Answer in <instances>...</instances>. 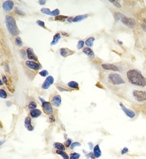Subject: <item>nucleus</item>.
Wrapping results in <instances>:
<instances>
[{
  "label": "nucleus",
  "mask_w": 146,
  "mask_h": 159,
  "mask_svg": "<svg viewBox=\"0 0 146 159\" xmlns=\"http://www.w3.org/2000/svg\"><path fill=\"white\" fill-rule=\"evenodd\" d=\"M25 126L28 131H33L34 126L32 124V119L31 117H27L25 120Z\"/></svg>",
  "instance_id": "nucleus-13"
},
{
  "label": "nucleus",
  "mask_w": 146,
  "mask_h": 159,
  "mask_svg": "<svg viewBox=\"0 0 146 159\" xmlns=\"http://www.w3.org/2000/svg\"><path fill=\"white\" fill-rule=\"evenodd\" d=\"M39 74H40L41 77H47L48 75H49V72H48L47 70H43L40 72H39Z\"/></svg>",
  "instance_id": "nucleus-36"
},
{
  "label": "nucleus",
  "mask_w": 146,
  "mask_h": 159,
  "mask_svg": "<svg viewBox=\"0 0 146 159\" xmlns=\"http://www.w3.org/2000/svg\"><path fill=\"white\" fill-rule=\"evenodd\" d=\"M3 85V82H2V80L0 79V86H2Z\"/></svg>",
  "instance_id": "nucleus-52"
},
{
  "label": "nucleus",
  "mask_w": 146,
  "mask_h": 159,
  "mask_svg": "<svg viewBox=\"0 0 146 159\" xmlns=\"http://www.w3.org/2000/svg\"><path fill=\"white\" fill-rule=\"evenodd\" d=\"M7 97H8V95H7L6 90H4L3 89H0V98L6 99Z\"/></svg>",
  "instance_id": "nucleus-31"
},
{
  "label": "nucleus",
  "mask_w": 146,
  "mask_h": 159,
  "mask_svg": "<svg viewBox=\"0 0 146 159\" xmlns=\"http://www.w3.org/2000/svg\"><path fill=\"white\" fill-rule=\"evenodd\" d=\"M81 155L78 152H72L70 153L69 159H79Z\"/></svg>",
  "instance_id": "nucleus-25"
},
{
  "label": "nucleus",
  "mask_w": 146,
  "mask_h": 159,
  "mask_svg": "<svg viewBox=\"0 0 146 159\" xmlns=\"http://www.w3.org/2000/svg\"><path fill=\"white\" fill-rule=\"evenodd\" d=\"M68 86L69 87V88L71 89H78V87H79V85H78V83H77V82L75 81H70L68 83Z\"/></svg>",
  "instance_id": "nucleus-24"
},
{
  "label": "nucleus",
  "mask_w": 146,
  "mask_h": 159,
  "mask_svg": "<svg viewBox=\"0 0 146 159\" xmlns=\"http://www.w3.org/2000/svg\"><path fill=\"white\" fill-rule=\"evenodd\" d=\"M131 95L133 99L139 103H144L146 102V91L145 90H133Z\"/></svg>",
  "instance_id": "nucleus-5"
},
{
  "label": "nucleus",
  "mask_w": 146,
  "mask_h": 159,
  "mask_svg": "<svg viewBox=\"0 0 146 159\" xmlns=\"http://www.w3.org/2000/svg\"><path fill=\"white\" fill-rule=\"evenodd\" d=\"M49 121L50 123H54L55 121H56V118H55V117L53 115H50L49 117Z\"/></svg>",
  "instance_id": "nucleus-43"
},
{
  "label": "nucleus",
  "mask_w": 146,
  "mask_h": 159,
  "mask_svg": "<svg viewBox=\"0 0 146 159\" xmlns=\"http://www.w3.org/2000/svg\"><path fill=\"white\" fill-rule=\"evenodd\" d=\"M27 53V59H29V61H38V59L36 56V55L34 54L33 49L31 48H28V49L26 50Z\"/></svg>",
  "instance_id": "nucleus-12"
},
{
  "label": "nucleus",
  "mask_w": 146,
  "mask_h": 159,
  "mask_svg": "<svg viewBox=\"0 0 146 159\" xmlns=\"http://www.w3.org/2000/svg\"><path fill=\"white\" fill-rule=\"evenodd\" d=\"M56 153L57 154V155H60V156L63 158V159H69V155H68L65 151H57V150H56Z\"/></svg>",
  "instance_id": "nucleus-23"
},
{
  "label": "nucleus",
  "mask_w": 146,
  "mask_h": 159,
  "mask_svg": "<svg viewBox=\"0 0 146 159\" xmlns=\"http://www.w3.org/2000/svg\"><path fill=\"white\" fill-rule=\"evenodd\" d=\"M37 107V104L35 102H34V101H31V102H30V103L28 104V108L31 110H33V109H36Z\"/></svg>",
  "instance_id": "nucleus-26"
},
{
  "label": "nucleus",
  "mask_w": 146,
  "mask_h": 159,
  "mask_svg": "<svg viewBox=\"0 0 146 159\" xmlns=\"http://www.w3.org/2000/svg\"><path fill=\"white\" fill-rule=\"evenodd\" d=\"M129 152H130V149H129V148H127V147H124V148H123V149H122V151H121V155H125V154L128 153Z\"/></svg>",
  "instance_id": "nucleus-41"
},
{
  "label": "nucleus",
  "mask_w": 146,
  "mask_h": 159,
  "mask_svg": "<svg viewBox=\"0 0 146 159\" xmlns=\"http://www.w3.org/2000/svg\"><path fill=\"white\" fill-rule=\"evenodd\" d=\"M114 18L116 20H120L123 25L130 29L135 28L136 26V20L132 17H128L126 15L120 12H116L114 14Z\"/></svg>",
  "instance_id": "nucleus-3"
},
{
  "label": "nucleus",
  "mask_w": 146,
  "mask_h": 159,
  "mask_svg": "<svg viewBox=\"0 0 146 159\" xmlns=\"http://www.w3.org/2000/svg\"><path fill=\"white\" fill-rule=\"evenodd\" d=\"M54 83V78H53V76H48L46 80H44V82L42 84V89L43 90H47V89L49 88V86L53 84Z\"/></svg>",
  "instance_id": "nucleus-9"
},
{
  "label": "nucleus",
  "mask_w": 146,
  "mask_h": 159,
  "mask_svg": "<svg viewBox=\"0 0 146 159\" xmlns=\"http://www.w3.org/2000/svg\"><path fill=\"white\" fill-rule=\"evenodd\" d=\"M39 99H40V102H42V103H44V102H46V101H45V100H44V99H43V98H41V97H40V98H39Z\"/></svg>",
  "instance_id": "nucleus-50"
},
{
  "label": "nucleus",
  "mask_w": 146,
  "mask_h": 159,
  "mask_svg": "<svg viewBox=\"0 0 146 159\" xmlns=\"http://www.w3.org/2000/svg\"><path fill=\"white\" fill-rule=\"evenodd\" d=\"M101 67L106 71H111L112 72L120 71V68L114 64H110V63H103L101 64Z\"/></svg>",
  "instance_id": "nucleus-7"
},
{
  "label": "nucleus",
  "mask_w": 146,
  "mask_h": 159,
  "mask_svg": "<svg viewBox=\"0 0 146 159\" xmlns=\"http://www.w3.org/2000/svg\"><path fill=\"white\" fill-rule=\"evenodd\" d=\"M0 128H2V124L1 121H0Z\"/></svg>",
  "instance_id": "nucleus-54"
},
{
  "label": "nucleus",
  "mask_w": 146,
  "mask_h": 159,
  "mask_svg": "<svg viewBox=\"0 0 146 159\" xmlns=\"http://www.w3.org/2000/svg\"><path fill=\"white\" fill-rule=\"evenodd\" d=\"M53 148L57 150V151H65V149H66L65 145L61 143H58V142H56V143H53Z\"/></svg>",
  "instance_id": "nucleus-19"
},
{
  "label": "nucleus",
  "mask_w": 146,
  "mask_h": 159,
  "mask_svg": "<svg viewBox=\"0 0 146 159\" xmlns=\"http://www.w3.org/2000/svg\"><path fill=\"white\" fill-rule=\"evenodd\" d=\"M85 156H86V158H87V159H89V158H92V159H95L96 158H95V156H94V153H93V152H88V153H87L86 155H85Z\"/></svg>",
  "instance_id": "nucleus-37"
},
{
  "label": "nucleus",
  "mask_w": 146,
  "mask_h": 159,
  "mask_svg": "<svg viewBox=\"0 0 146 159\" xmlns=\"http://www.w3.org/2000/svg\"><path fill=\"white\" fill-rule=\"evenodd\" d=\"M94 40H95V38H94V37H89V38L87 39L86 41H85V46L88 48H92L94 45Z\"/></svg>",
  "instance_id": "nucleus-22"
},
{
  "label": "nucleus",
  "mask_w": 146,
  "mask_h": 159,
  "mask_svg": "<svg viewBox=\"0 0 146 159\" xmlns=\"http://www.w3.org/2000/svg\"><path fill=\"white\" fill-rule=\"evenodd\" d=\"M40 11H41V12H42L43 14H44V15H49V16H50L51 12H52V11H50V10H49V8H41Z\"/></svg>",
  "instance_id": "nucleus-29"
},
{
  "label": "nucleus",
  "mask_w": 146,
  "mask_h": 159,
  "mask_svg": "<svg viewBox=\"0 0 146 159\" xmlns=\"http://www.w3.org/2000/svg\"><path fill=\"white\" fill-rule=\"evenodd\" d=\"M85 46V42L84 40H79L77 44V49H83L84 46Z\"/></svg>",
  "instance_id": "nucleus-28"
},
{
  "label": "nucleus",
  "mask_w": 146,
  "mask_h": 159,
  "mask_svg": "<svg viewBox=\"0 0 146 159\" xmlns=\"http://www.w3.org/2000/svg\"><path fill=\"white\" fill-rule=\"evenodd\" d=\"M73 17H70V18H68V19H67L66 20L68 22H73Z\"/></svg>",
  "instance_id": "nucleus-48"
},
{
  "label": "nucleus",
  "mask_w": 146,
  "mask_h": 159,
  "mask_svg": "<svg viewBox=\"0 0 146 159\" xmlns=\"http://www.w3.org/2000/svg\"><path fill=\"white\" fill-rule=\"evenodd\" d=\"M118 43H120V45H123V42H121V41H120V40H118Z\"/></svg>",
  "instance_id": "nucleus-53"
},
{
  "label": "nucleus",
  "mask_w": 146,
  "mask_h": 159,
  "mask_svg": "<svg viewBox=\"0 0 146 159\" xmlns=\"http://www.w3.org/2000/svg\"><path fill=\"white\" fill-rule=\"evenodd\" d=\"M82 52H83L84 54L86 55L90 59L93 60V59H95V55H94V51L92 50V49H91V48H88V47L84 48L83 50H82Z\"/></svg>",
  "instance_id": "nucleus-15"
},
{
  "label": "nucleus",
  "mask_w": 146,
  "mask_h": 159,
  "mask_svg": "<svg viewBox=\"0 0 146 159\" xmlns=\"http://www.w3.org/2000/svg\"><path fill=\"white\" fill-rule=\"evenodd\" d=\"M6 24L8 29V31L12 36H18L19 34V30L17 27L16 20L12 15L6 16Z\"/></svg>",
  "instance_id": "nucleus-4"
},
{
  "label": "nucleus",
  "mask_w": 146,
  "mask_h": 159,
  "mask_svg": "<svg viewBox=\"0 0 146 159\" xmlns=\"http://www.w3.org/2000/svg\"><path fill=\"white\" fill-rule=\"evenodd\" d=\"M3 9L6 11H10L14 8V2L13 1H5L2 4Z\"/></svg>",
  "instance_id": "nucleus-16"
},
{
  "label": "nucleus",
  "mask_w": 146,
  "mask_h": 159,
  "mask_svg": "<svg viewBox=\"0 0 146 159\" xmlns=\"http://www.w3.org/2000/svg\"><path fill=\"white\" fill-rule=\"evenodd\" d=\"M87 145H88L89 146V148H90L91 150H93V148H94V145H93V143H92V142H89L88 143H87Z\"/></svg>",
  "instance_id": "nucleus-45"
},
{
  "label": "nucleus",
  "mask_w": 146,
  "mask_h": 159,
  "mask_svg": "<svg viewBox=\"0 0 146 159\" xmlns=\"http://www.w3.org/2000/svg\"><path fill=\"white\" fill-rule=\"evenodd\" d=\"M2 82L3 83H5V84H7V83H8V80H7V77L5 75H3L2 76Z\"/></svg>",
  "instance_id": "nucleus-44"
},
{
  "label": "nucleus",
  "mask_w": 146,
  "mask_h": 159,
  "mask_svg": "<svg viewBox=\"0 0 146 159\" xmlns=\"http://www.w3.org/2000/svg\"><path fill=\"white\" fill-rule=\"evenodd\" d=\"M57 90H59L60 92H69V90H67L66 88H63V87L60 86H56Z\"/></svg>",
  "instance_id": "nucleus-42"
},
{
  "label": "nucleus",
  "mask_w": 146,
  "mask_h": 159,
  "mask_svg": "<svg viewBox=\"0 0 146 159\" xmlns=\"http://www.w3.org/2000/svg\"><path fill=\"white\" fill-rule=\"evenodd\" d=\"M5 142H6V140H0V146H2L5 143Z\"/></svg>",
  "instance_id": "nucleus-49"
},
{
  "label": "nucleus",
  "mask_w": 146,
  "mask_h": 159,
  "mask_svg": "<svg viewBox=\"0 0 146 159\" xmlns=\"http://www.w3.org/2000/svg\"><path fill=\"white\" fill-rule=\"evenodd\" d=\"M5 68H6V71H7V72L10 73V69H9V67H8V64H5Z\"/></svg>",
  "instance_id": "nucleus-47"
},
{
  "label": "nucleus",
  "mask_w": 146,
  "mask_h": 159,
  "mask_svg": "<svg viewBox=\"0 0 146 159\" xmlns=\"http://www.w3.org/2000/svg\"><path fill=\"white\" fill-rule=\"evenodd\" d=\"M105 80L106 83L113 86H122V85H124L126 83V81L123 79L122 75L116 72H110L106 73Z\"/></svg>",
  "instance_id": "nucleus-2"
},
{
  "label": "nucleus",
  "mask_w": 146,
  "mask_h": 159,
  "mask_svg": "<svg viewBox=\"0 0 146 159\" xmlns=\"http://www.w3.org/2000/svg\"><path fill=\"white\" fill-rule=\"evenodd\" d=\"M59 13H60V11L59 9H54L53 11H52V12H51V15L50 16H53V17H57L59 15Z\"/></svg>",
  "instance_id": "nucleus-34"
},
{
  "label": "nucleus",
  "mask_w": 146,
  "mask_h": 159,
  "mask_svg": "<svg viewBox=\"0 0 146 159\" xmlns=\"http://www.w3.org/2000/svg\"><path fill=\"white\" fill-rule=\"evenodd\" d=\"M68 17H67V16H64V15H59V16H57V17H56V18H55V20H59V21H64V20H67L68 19Z\"/></svg>",
  "instance_id": "nucleus-27"
},
{
  "label": "nucleus",
  "mask_w": 146,
  "mask_h": 159,
  "mask_svg": "<svg viewBox=\"0 0 146 159\" xmlns=\"http://www.w3.org/2000/svg\"><path fill=\"white\" fill-rule=\"evenodd\" d=\"M81 146H82V144H81L79 142H74L73 144L71 145V146H70V149H73L75 147H79Z\"/></svg>",
  "instance_id": "nucleus-35"
},
{
  "label": "nucleus",
  "mask_w": 146,
  "mask_h": 159,
  "mask_svg": "<svg viewBox=\"0 0 146 159\" xmlns=\"http://www.w3.org/2000/svg\"><path fill=\"white\" fill-rule=\"evenodd\" d=\"M42 114V112L40 110V109H33V110L30 111V116L31 118H37L39 117Z\"/></svg>",
  "instance_id": "nucleus-17"
},
{
  "label": "nucleus",
  "mask_w": 146,
  "mask_h": 159,
  "mask_svg": "<svg viewBox=\"0 0 146 159\" xmlns=\"http://www.w3.org/2000/svg\"><path fill=\"white\" fill-rule=\"evenodd\" d=\"M15 43H16V45L18 46V47L22 46V45H23V42H22V40H21V37H15Z\"/></svg>",
  "instance_id": "nucleus-30"
},
{
  "label": "nucleus",
  "mask_w": 146,
  "mask_h": 159,
  "mask_svg": "<svg viewBox=\"0 0 146 159\" xmlns=\"http://www.w3.org/2000/svg\"><path fill=\"white\" fill-rule=\"evenodd\" d=\"M6 105H7V106H10L12 105V102H6Z\"/></svg>",
  "instance_id": "nucleus-51"
},
{
  "label": "nucleus",
  "mask_w": 146,
  "mask_h": 159,
  "mask_svg": "<svg viewBox=\"0 0 146 159\" xmlns=\"http://www.w3.org/2000/svg\"><path fill=\"white\" fill-rule=\"evenodd\" d=\"M109 2H110L112 3L113 6H116V8H121V5H120V3L118 1H116V0H110Z\"/></svg>",
  "instance_id": "nucleus-33"
},
{
  "label": "nucleus",
  "mask_w": 146,
  "mask_h": 159,
  "mask_svg": "<svg viewBox=\"0 0 146 159\" xmlns=\"http://www.w3.org/2000/svg\"><path fill=\"white\" fill-rule=\"evenodd\" d=\"M37 24L38 25V26L43 27V28H46L45 23H44V22L43 21V20H37Z\"/></svg>",
  "instance_id": "nucleus-38"
},
{
  "label": "nucleus",
  "mask_w": 146,
  "mask_h": 159,
  "mask_svg": "<svg viewBox=\"0 0 146 159\" xmlns=\"http://www.w3.org/2000/svg\"><path fill=\"white\" fill-rule=\"evenodd\" d=\"M42 108L45 114H48L49 116L53 115V105L50 102H44L42 103Z\"/></svg>",
  "instance_id": "nucleus-8"
},
{
  "label": "nucleus",
  "mask_w": 146,
  "mask_h": 159,
  "mask_svg": "<svg viewBox=\"0 0 146 159\" xmlns=\"http://www.w3.org/2000/svg\"><path fill=\"white\" fill-rule=\"evenodd\" d=\"M93 153L96 158H99L101 156V155H102V152H101V148H100V146L98 144L94 146L93 148Z\"/></svg>",
  "instance_id": "nucleus-18"
},
{
  "label": "nucleus",
  "mask_w": 146,
  "mask_h": 159,
  "mask_svg": "<svg viewBox=\"0 0 146 159\" xmlns=\"http://www.w3.org/2000/svg\"><path fill=\"white\" fill-rule=\"evenodd\" d=\"M60 39H61V35H60V33H57L55 34V35L53 36V39L52 42H50V46H54L56 45V44H57L58 42H59Z\"/></svg>",
  "instance_id": "nucleus-20"
},
{
  "label": "nucleus",
  "mask_w": 146,
  "mask_h": 159,
  "mask_svg": "<svg viewBox=\"0 0 146 159\" xmlns=\"http://www.w3.org/2000/svg\"><path fill=\"white\" fill-rule=\"evenodd\" d=\"M73 139H69V138H68V139H67L66 141H65V143H64V145H65V146L66 147V148H70V146H71V145L73 144Z\"/></svg>",
  "instance_id": "nucleus-32"
},
{
  "label": "nucleus",
  "mask_w": 146,
  "mask_h": 159,
  "mask_svg": "<svg viewBox=\"0 0 146 159\" xmlns=\"http://www.w3.org/2000/svg\"><path fill=\"white\" fill-rule=\"evenodd\" d=\"M142 28L143 29L144 31H145V33H146V18L143 20H142Z\"/></svg>",
  "instance_id": "nucleus-40"
},
{
  "label": "nucleus",
  "mask_w": 146,
  "mask_h": 159,
  "mask_svg": "<svg viewBox=\"0 0 146 159\" xmlns=\"http://www.w3.org/2000/svg\"><path fill=\"white\" fill-rule=\"evenodd\" d=\"M25 64H26V66L27 68H31V69L32 70H34V71H38V70H40V65L38 64V63H37L36 61H26V62H25Z\"/></svg>",
  "instance_id": "nucleus-11"
},
{
  "label": "nucleus",
  "mask_w": 146,
  "mask_h": 159,
  "mask_svg": "<svg viewBox=\"0 0 146 159\" xmlns=\"http://www.w3.org/2000/svg\"><path fill=\"white\" fill-rule=\"evenodd\" d=\"M126 79L130 84L135 86H146V78L140 71L135 68L129 69L126 73Z\"/></svg>",
  "instance_id": "nucleus-1"
},
{
  "label": "nucleus",
  "mask_w": 146,
  "mask_h": 159,
  "mask_svg": "<svg viewBox=\"0 0 146 159\" xmlns=\"http://www.w3.org/2000/svg\"><path fill=\"white\" fill-rule=\"evenodd\" d=\"M46 2H47V1H46V0H39L38 1V3L40 5H45L46 4Z\"/></svg>",
  "instance_id": "nucleus-46"
},
{
  "label": "nucleus",
  "mask_w": 146,
  "mask_h": 159,
  "mask_svg": "<svg viewBox=\"0 0 146 159\" xmlns=\"http://www.w3.org/2000/svg\"><path fill=\"white\" fill-rule=\"evenodd\" d=\"M88 17V15H78V16L75 17L73 18V22H80L82 20L86 19V18Z\"/></svg>",
  "instance_id": "nucleus-21"
},
{
  "label": "nucleus",
  "mask_w": 146,
  "mask_h": 159,
  "mask_svg": "<svg viewBox=\"0 0 146 159\" xmlns=\"http://www.w3.org/2000/svg\"><path fill=\"white\" fill-rule=\"evenodd\" d=\"M15 13H16L17 15H25V12H23V11H22L21 10H20L18 8H15Z\"/></svg>",
  "instance_id": "nucleus-39"
},
{
  "label": "nucleus",
  "mask_w": 146,
  "mask_h": 159,
  "mask_svg": "<svg viewBox=\"0 0 146 159\" xmlns=\"http://www.w3.org/2000/svg\"><path fill=\"white\" fill-rule=\"evenodd\" d=\"M51 104L53 106L56 108H59L61 105L62 103V99L59 95H55L51 98Z\"/></svg>",
  "instance_id": "nucleus-10"
},
{
  "label": "nucleus",
  "mask_w": 146,
  "mask_h": 159,
  "mask_svg": "<svg viewBox=\"0 0 146 159\" xmlns=\"http://www.w3.org/2000/svg\"><path fill=\"white\" fill-rule=\"evenodd\" d=\"M119 105L120 106V108H121L122 111L124 112V114H126L127 117H129L130 118H131V119L135 118V116H136V114H135V112H134L133 110H132V109H130V108H126V106H125L123 103H122V102H120Z\"/></svg>",
  "instance_id": "nucleus-6"
},
{
  "label": "nucleus",
  "mask_w": 146,
  "mask_h": 159,
  "mask_svg": "<svg viewBox=\"0 0 146 159\" xmlns=\"http://www.w3.org/2000/svg\"><path fill=\"white\" fill-rule=\"evenodd\" d=\"M73 51L70 50V49H67V48H61L59 49V55L63 58L68 57V55H71L74 54Z\"/></svg>",
  "instance_id": "nucleus-14"
}]
</instances>
